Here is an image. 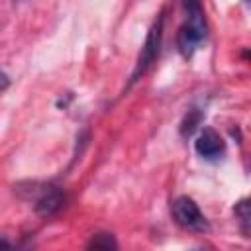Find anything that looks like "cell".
I'll return each mask as SVG.
<instances>
[{"label":"cell","mask_w":251,"mask_h":251,"mask_svg":"<svg viewBox=\"0 0 251 251\" xmlns=\"http://www.w3.org/2000/svg\"><path fill=\"white\" fill-rule=\"evenodd\" d=\"M243 2H249V0H243Z\"/></svg>","instance_id":"obj_11"},{"label":"cell","mask_w":251,"mask_h":251,"mask_svg":"<svg viewBox=\"0 0 251 251\" xmlns=\"http://www.w3.org/2000/svg\"><path fill=\"white\" fill-rule=\"evenodd\" d=\"M233 214H235V218H237V222H239L241 233H243L245 237H249V227H251V212H249V200H247V198L239 200V202L235 204V208H233Z\"/></svg>","instance_id":"obj_7"},{"label":"cell","mask_w":251,"mask_h":251,"mask_svg":"<svg viewBox=\"0 0 251 251\" xmlns=\"http://www.w3.org/2000/svg\"><path fill=\"white\" fill-rule=\"evenodd\" d=\"M192 4H200V0H182V6H192Z\"/></svg>","instance_id":"obj_10"},{"label":"cell","mask_w":251,"mask_h":251,"mask_svg":"<svg viewBox=\"0 0 251 251\" xmlns=\"http://www.w3.org/2000/svg\"><path fill=\"white\" fill-rule=\"evenodd\" d=\"M173 218L180 227L192 233H206L210 229L206 216L200 212L198 204L188 196H178L173 202Z\"/></svg>","instance_id":"obj_3"},{"label":"cell","mask_w":251,"mask_h":251,"mask_svg":"<svg viewBox=\"0 0 251 251\" xmlns=\"http://www.w3.org/2000/svg\"><path fill=\"white\" fill-rule=\"evenodd\" d=\"M86 247L88 249H116L118 243L112 233H96V235H92V239L88 241Z\"/></svg>","instance_id":"obj_8"},{"label":"cell","mask_w":251,"mask_h":251,"mask_svg":"<svg viewBox=\"0 0 251 251\" xmlns=\"http://www.w3.org/2000/svg\"><path fill=\"white\" fill-rule=\"evenodd\" d=\"M186 18L184 24L178 29L176 35V45L182 57H192L198 45L206 39V16L202 10V4H192L184 8Z\"/></svg>","instance_id":"obj_1"},{"label":"cell","mask_w":251,"mask_h":251,"mask_svg":"<svg viewBox=\"0 0 251 251\" xmlns=\"http://www.w3.org/2000/svg\"><path fill=\"white\" fill-rule=\"evenodd\" d=\"M202 118H204L202 110H198V108L188 110L186 116H184L182 122H180V135H182V137H190V135L198 129V126L202 124Z\"/></svg>","instance_id":"obj_6"},{"label":"cell","mask_w":251,"mask_h":251,"mask_svg":"<svg viewBox=\"0 0 251 251\" xmlns=\"http://www.w3.org/2000/svg\"><path fill=\"white\" fill-rule=\"evenodd\" d=\"M194 149L200 157L208 159V161H214V159H220L226 151V143L224 139L220 137V133L212 127H204L200 131V135L196 137L194 141Z\"/></svg>","instance_id":"obj_4"},{"label":"cell","mask_w":251,"mask_h":251,"mask_svg":"<svg viewBox=\"0 0 251 251\" xmlns=\"http://www.w3.org/2000/svg\"><path fill=\"white\" fill-rule=\"evenodd\" d=\"M35 212L43 218L55 216L65 206V194L57 186H41V190L35 196Z\"/></svg>","instance_id":"obj_5"},{"label":"cell","mask_w":251,"mask_h":251,"mask_svg":"<svg viewBox=\"0 0 251 251\" xmlns=\"http://www.w3.org/2000/svg\"><path fill=\"white\" fill-rule=\"evenodd\" d=\"M8 86H10V76L4 71H0V90H6Z\"/></svg>","instance_id":"obj_9"},{"label":"cell","mask_w":251,"mask_h":251,"mask_svg":"<svg viewBox=\"0 0 251 251\" xmlns=\"http://www.w3.org/2000/svg\"><path fill=\"white\" fill-rule=\"evenodd\" d=\"M163 25H165V16L163 12H159L157 20L151 24L149 31H147V37H145V43L141 47V53L137 57V63L133 67V73H131V78H129V84L137 82L147 71L149 67L155 63L157 55H159V49H161V41H163Z\"/></svg>","instance_id":"obj_2"}]
</instances>
